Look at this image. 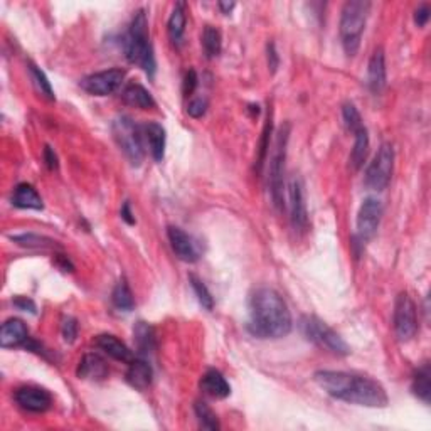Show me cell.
<instances>
[{"mask_svg": "<svg viewBox=\"0 0 431 431\" xmlns=\"http://www.w3.org/2000/svg\"><path fill=\"white\" fill-rule=\"evenodd\" d=\"M318 388L340 401L367 408H386L388 393L377 381L344 371H318L313 374Z\"/></svg>", "mask_w": 431, "mask_h": 431, "instance_id": "1", "label": "cell"}, {"mask_svg": "<svg viewBox=\"0 0 431 431\" xmlns=\"http://www.w3.org/2000/svg\"><path fill=\"white\" fill-rule=\"evenodd\" d=\"M248 330L259 339H281L291 330V313L276 290L262 286L250 298Z\"/></svg>", "mask_w": 431, "mask_h": 431, "instance_id": "2", "label": "cell"}, {"mask_svg": "<svg viewBox=\"0 0 431 431\" xmlns=\"http://www.w3.org/2000/svg\"><path fill=\"white\" fill-rule=\"evenodd\" d=\"M123 46L127 60L132 62V65L142 67L148 76L155 74L157 65L154 47H152L150 34H148V21L143 11H138L133 16Z\"/></svg>", "mask_w": 431, "mask_h": 431, "instance_id": "3", "label": "cell"}, {"mask_svg": "<svg viewBox=\"0 0 431 431\" xmlns=\"http://www.w3.org/2000/svg\"><path fill=\"white\" fill-rule=\"evenodd\" d=\"M369 11L371 2H366V0H350L342 9L340 40H342V47L349 57H354L359 51Z\"/></svg>", "mask_w": 431, "mask_h": 431, "instance_id": "4", "label": "cell"}, {"mask_svg": "<svg viewBox=\"0 0 431 431\" xmlns=\"http://www.w3.org/2000/svg\"><path fill=\"white\" fill-rule=\"evenodd\" d=\"M300 330L305 339L318 345L320 349L329 350L335 356H347L350 349L345 340L332 327L313 315H305L300 318Z\"/></svg>", "mask_w": 431, "mask_h": 431, "instance_id": "5", "label": "cell"}, {"mask_svg": "<svg viewBox=\"0 0 431 431\" xmlns=\"http://www.w3.org/2000/svg\"><path fill=\"white\" fill-rule=\"evenodd\" d=\"M113 137L118 147L123 150V154L128 157V160L133 165H140L145 155V148H143V137L142 127H138L137 123L128 116H120L118 120L113 121Z\"/></svg>", "mask_w": 431, "mask_h": 431, "instance_id": "6", "label": "cell"}, {"mask_svg": "<svg viewBox=\"0 0 431 431\" xmlns=\"http://www.w3.org/2000/svg\"><path fill=\"white\" fill-rule=\"evenodd\" d=\"M290 125L286 123L276 133L275 150L269 159V187H272V197L276 208H283V172H285V155H286V142H289Z\"/></svg>", "mask_w": 431, "mask_h": 431, "instance_id": "7", "label": "cell"}, {"mask_svg": "<svg viewBox=\"0 0 431 431\" xmlns=\"http://www.w3.org/2000/svg\"><path fill=\"white\" fill-rule=\"evenodd\" d=\"M394 169V148L391 143H383L374 160L371 162L366 170V186L372 191H384L389 186Z\"/></svg>", "mask_w": 431, "mask_h": 431, "instance_id": "8", "label": "cell"}, {"mask_svg": "<svg viewBox=\"0 0 431 431\" xmlns=\"http://www.w3.org/2000/svg\"><path fill=\"white\" fill-rule=\"evenodd\" d=\"M393 327L394 334L401 342H408L416 335L418 318H416V305L408 293H399L394 303L393 313Z\"/></svg>", "mask_w": 431, "mask_h": 431, "instance_id": "9", "label": "cell"}, {"mask_svg": "<svg viewBox=\"0 0 431 431\" xmlns=\"http://www.w3.org/2000/svg\"><path fill=\"white\" fill-rule=\"evenodd\" d=\"M125 79V71L113 67V69L100 71V73L89 74L79 81V86L93 96H108L113 94L121 86Z\"/></svg>", "mask_w": 431, "mask_h": 431, "instance_id": "10", "label": "cell"}, {"mask_svg": "<svg viewBox=\"0 0 431 431\" xmlns=\"http://www.w3.org/2000/svg\"><path fill=\"white\" fill-rule=\"evenodd\" d=\"M383 218V206L374 197H367L362 202L357 214V236L361 241H369L377 233Z\"/></svg>", "mask_w": 431, "mask_h": 431, "instance_id": "11", "label": "cell"}, {"mask_svg": "<svg viewBox=\"0 0 431 431\" xmlns=\"http://www.w3.org/2000/svg\"><path fill=\"white\" fill-rule=\"evenodd\" d=\"M290 197V213H291V226L295 233H305L308 226L307 202H305V186L300 177H293L289 186Z\"/></svg>", "mask_w": 431, "mask_h": 431, "instance_id": "12", "label": "cell"}, {"mask_svg": "<svg viewBox=\"0 0 431 431\" xmlns=\"http://www.w3.org/2000/svg\"><path fill=\"white\" fill-rule=\"evenodd\" d=\"M16 403L22 410L30 413H44L51 408L52 398L46 389L35 388V386H24L16 391Z\"/></svg>", "mask_w": 431, "mask_h": 431, "instance_id": "13", "label": "cell"}, {"mask_svg": "<svg viewBox=\"0 0 431 431\" xmlns=\"http://www.w3.org/2000/svg\"><path fill=\"white\" fill-rule=\"evenodd\" d=\"M167 236L170 241V248H172L179 259H182V262L186 263H194L199 259L197 242L192 240V236H189L186 231H182V229L177 226H170L167 229Z\"/></svg>", "mask_w": 431, "mask_h": 431, "instance_id": "14", "label": "cell"}, {"mask_svg": "<svg viewBox=\"0 0 431 431\" xmlns=\"http://www.w3.org/2000/svg\"><path fill=\"white\" fill-rule=\"evenodd\" d=\"M29 342V330H27L26 323L19 318H9L0 329V345L4 349L9 347H27Z\"/></svg>", "mask_w": 431, "mask_h": 431, "instance_id": "15", "label": "cell"}, {"mask_svg": "<svg viewBox=\"0 0 431 431\" xmlns=\"http://www.w3.org/2000/svg\"><path fill=\"white\" fill-rule=\"evenodd\" d=\"M367 86L374 94L383 93L386 88V56L383 49H376L367 66Z\"/></svg>", "mask_w": 431, "mask_h": 431, "instance_id": "16", "label": "cell"}, {"mask_svg": "<svg viewBox=\"0 0 431 431\" xmlns=\"http://www.w3.org/2000/svg\"><path fill=\"white\" fill-rule=\"evenodd\" d=\"M94 344H96L98 349L103 350L105 354H108V356L113 357L115 361L127 362V364L133 361L132 350H130L127 345L121 342L118 337H115L111 334H101V335L96 337Z\"/></svg>", "mask_w": 431, "mask_h": 431, "instance_id": "17", "label": "cell"}, {"mask_svg": "<svg viewBox=\"0 0 431 431\" xmlns=\"http://www.w3.org/2000/svg\"><path fill=\"white\" fill-rule=\"evenodd\" d=\"M76 372H78L79 379L101 381L108 376V364L98 354H84Z\"/></svg>", "mask_w": 431, "mask_h": 431, "instance_id": "18", "label": "cell"}, {"mask_svg": "<svg viewBox=\"0 0 431 431\" xmlns=\"http://www.w3.org/2000/svg\"><path fill=\"white\" fill-rule=\"evenodd\" d=\"M143 137L150 150V155L154 157L155 162H162L165 155V128L162 125L150 121V123L142 125Z\"/></svg>", "mask_w": 431, "mask_h": 431, "instance_id": "19", "label": "cell"}, {"mask_svg": "<svg viewBox=\"0 0 431 431\" xmlns=\"http://www.w3.org/2000/svg\"><path fill=\"white\" fill-rule=\"evenodd\" d=\"M201 389L204 391L208 396L216 399H224L231 394V386H229L228 381L224 379L221 372L216 369H209L204 376H202Z\"/></svg>", "mask_w": 431, "mask_h": 431, "instance_id": "20", "label": "cell"}, {"mask_svg": "<svg viewBox=\"0 0 431 431\" xmlns=\"http://www.w3.org/2000/svg\"><path fill=\"white\" fill-rule=\"evenodd\" d=\"M152 377H154V371H152L150 364L143 359H133L130 362V367L127 371V381L133 386L135 389L143 391L152 384Z\"/></svg>", "mask_w": 431, "mask_h": 431, "instance_id": "21", "label": "cell"}, {"mask_svg": "<svg viewBox=\"0 0 431 431\" xmlns=\"http://www.w3.org/2000/svg\"><path fill=\"white\" fill-rule=\"evenodd\" d=\"M12 204L19 209H35L40 211L44 208L43 199L38 194V191L30 184L22 182L16 187L12 196Z\"/></svg>", "mask_w": 431, "mask_h": 431, "instance_id": "22", "label": "cell"}, {"mask_svg": "<svg viewBox=\"0 0 431 431\" xmlns=\"http://www.w3.org/2000/svg\"><path fill=\"white\" fill-rule=\"evenodd\" d=\"M133 342L140 356H148L157 347L154 327L148 325L147 322H137L133 327Z\"/></svg>", "mask_w": 431, "mask_h": 431, "instance_id": "23", "label": "cell"}, {"mask_svg": "<svg viewBox=\"0 0 431 431\" xmlns=\"http://www.w3.org/2000/svg\"><path fill=\"white\" fill-rule=\"evenodd\" d=\"M121 98H123V101L127 103V105L140 108V110H150V108H155V100L152 98V94L142 86V84L137 83L128 84V86L123 89V93H121Z\"/></svg>", "mask_w": 431, "mask_h": 431, "instance_id": "24", "label": "cell"}, {"mask_svg": "<svg viewBox=\"0 0 431 431\" xmlns=\"http://www.w3.org/2000/svg\"><path fill=\"white\" fill-rule=\"evenodd\" d=\"M354 137H356V140H354V148L350 152L349 164L352 170H359L366 162L367 154H369V135H367V130L364 127L354 133Z\"/></svg>", "mask_w": 431, "mask_h": 431, "instance_id": "25", "label": "cell"}, {"mask_svg": "<svg viewBox=\"0 0 431 431\" xmlns=\"http://www.w3.org/2000/svg\"><path fill=\"white\" fill-rule=\"evenodd\" d=\"M186 22H187L186 4L179 2L177 6L174 7L172 13H170L169 24H167L169 38L174 44H181V40L184 38V33H186Z\"/></svg>", "mask_w": 431, "mask_h": 431, "instance_id": "26", "label": "cell"}, {"mask_svg": "<svg viewBox=\"0 0 431 431\" xmlns=\"http://www.w3.org/2000/svg\"><path fill=\"white\" fill-rule=\"evenodd\" d=\"M111 302H113L115 307L121 310V312H132L135 307V300L127 281L120 280L116 283L113 293H111Z\"/></svg>", "mask_w": 431, "mask_h": 431, "instance_id": "27", "label": "cell"}, {"mask_svg": "<svg viewBox=\"0 0 431 431\" xmlns=\"http://www.w3.org/2000/svg\"><path fill=\"white\" fill-rule=\"evenodd\" d=\"M202 47H204L206 56L209 60H214L221 54L223 49V38L221 33L213 26H206L204 33H202Z\"/></svg>", "mask_w": 431, "mask_h": 431, "instance_id": "28", "label": "cell"}, {"mask_svg": "<svg viewBox=\"0 0 431 431\" xmlns=\"http://www.w3.org/2000/svg\"><path fill=\"white\" fill-rule=\"evenodd\" d=\"M413 393L416 394L421 401L430 403L431 384H430V367L423 366L413 377Z\"/></svg>", "mask_w": 431, "mask_h": 431, "instance_id": "29", "label": "cell"}, {"mask_svg": "<svg viewBox=\"0 0 431 431\" xmlns=\"http://www.w3.org/2000/svg\"><path fill=\"white\" fill-rule=\"evenodd\" d=\"M12 241H16L17 245L24 246V248H52V246H56L52 240H49V237H44V236H39V235H33V233H24V235H13L12 236Z\"/></svg>", "mask_w": 431, "mask_h": 431, "instance_id": "30", "label": "cell"}, {"mask_svg": "<svg viewBox=\"0 0 431 431\" xmlns=\"http://www.w3.org/2000/svg\"><path fill=\"white\" fill-rule=\"evenodd\" d=\"M29 74H30V79H33L35 89H38V91L43 94L44 98H47V100L52 101L54 91H52L51 83H49L47 76L44 74V71H40L35 65H29Z\"/></svg>", "mask_w": 431, "mask_h": 431, "instance_id": "31", "label": "cell"}, {"mask_svg": "<svg viewBox=\"0 0 431 431\" xmlns=\"http://www.w3.org/2000/svg\"><path fill=\"white\" fill-rule=\"evenodd\" d=\"M196 416L199 420V425L204 430H219V420L216 413L204 401H197L194 406Z\"/></svg>", "mask_w": 431, "mask_h": 431, "instance_id": "32", "label": "cell"}, {"mask_svg": "<svg viewBox=\"0 0 431 431\" xmlns=\"http://www.w3.org/2000/svg\"><path fill=\"white\" fill-rule=\"evenodd\" d=\"M189 281H191L192 290H194L197 300H199V303L202 305V307H204L206 310H213L214 308V298H213V295H211L208 286L204 285V281H202L201 278H197L196 275L189 276Z\"/></svg>", "mask_w": 431, "mask_h": 431, "instance_id": "33", "label": "cell"}, {"mask_svg": "<svg viewBox=\"0 0 431 431\" xmlns=\"http://www.w3.org/2000/svg\"><path fill=\"white\" fill-rule=\"evenodd\" d=\"M342 118H344V123H345V127H347L349 132L356 133L361 128H364L362 116L357 111V108H356V105H354V103L347 101L342 106Z\"/></svg>", "mask_w": 431, "mask_h": 431, "instance_id": "34", "label": "cell"}, {"mask_svg": "<svg viewBox=\"0 0 431 431\" xmlns=\"http://www.w3.org/2000/svg\"><path fill=\"white\" fill-rule=\"evenodd\" d=\"M269 137H272V118H268L267 127L263 130L262 142H259V155H258V172L263 169L264 160H267L268 148H269Z\"/></svg>", "mask_w": 431, "mask_h": 431, "instance_id": "35", "label": "cell"}, {"mask_svg": "<svg viewBox=\"0 0 431 431\" xmlns=\"http://www.w3.org/2000/svg\"><path fill=\"white\" fill-rule=\"evenodd\" d=\"M61 334H62V337H65V340L67 344L74 342L76 337H78V322H76V318L66 317L65 320H62Z\"/></svg>", "mask_w": 431, "mask_h": 431, "instance_id": "36", "label": "cell"}, {"mask_svg": "<svg viewBox=\"0 0 431 431\" xmlns=\"http://www.w3.org/2000/svg\"><path fill=\"white\" fill-rule=\"evenodd\" d=\"M208 111V100L206 98H194L191 103L187 105V113L192 118H202Z\"/></svg>", "mask_w": 431, "mask_h": 431, "instance_id": "37", "label": "cell"}, {"mask_svg": "<svg viewBox=\"0 0 431 431\" xmlns=\"http://www.w3.org/2000/svg\"><path fill=\"white\" fill-rule=\"evenodd\" d=\"M197 73L194 69H191V71H187V74H186V78H184V83H182V93H184V96H191L192 93L196 91V88H197Z\"/></svg>", "mask_w": 431, "mask_h": 431, "instance_id": "38", "label": "cell"}, {"mask_svg": "<svg viewBox=\"0 0 431 431\" xmlns=\"http://www.w3.org/2000/svg\"><path fill=\"white\" fill-rule=\"evenodd\" d=\"M267 54H268V67H269V71H272V73H276L278 65H280V56H278L275 44H273V43L268 44Z\"/></svg>", "mask_w": 431, "mask_h": 431, "instance_id": "39", "label": "cell"}, {"mask_svg": "<svg viewBox=\"0 0 431 431\" xmlns=\"http://www.w3.org/2000/svg\"><path fill=\"white\" fill-rule=\"evenodd\" d=\"M430 21V7L423 4V6L418 7V11L415 12V22L418 27H425L426 22Z\"/></svg>", "mask_w": 431, "mask_h": 431, "instance_id": "40", "label": "cell"}, {"mask_svg": "<svg viewBox=\"0 0 431 431\" xmlns=\"http://www.w3.org/2000/svg\"><path fill=\"white\" fill-rule=\"evenodd\" d=\"M12 303L16 305V307L19 310H24V312H30V313L35 312L34 302H33V300L26 298V296H17V298L12 300Z\"/></svg>", "mask_w": 431, "mask_h": 431, "instance_id": "41", "label": "cell"}, {"mask_svg": "<svg viewBox=\"0 0 431 431\" xmlns=\"http://www.w3.org/2000/svg\"><path fill=\"white\" fill-rule=\"evenodd\" d=\"M44 162H46L47 169H57V157L56 154H54V150L51 147H46L44 148Z\"/></svg>", "mask_w": 431, "mask_h": 431, "instance_id": "42", "label": "cell"}, {"mask_svg": "<svg viewBox=\"0 0 431 431\" xmlns=\"http://www.w3.org/2000/svg\"><path fill=\"white\" fill-rule=\"evenodd\" d=\"M121 219H123L125 223L127 224H135V218H133V214H132V209H130V202L127 201L123 204V208H121Z\"/></svg>", "mask_w": 431, "mask_h": 431, "instance_id": "43", "label": "cell"}, {"mask_svg": "<svg viewBox=\"0 0 431 431\" xmlns=\"http://www.w3.org/2000/svg\"><path fill=\"white\" fill-rule=\"evenodd\" d=\"M235 6H236L235 2H223V0H221V2H218V7L221 9L223 13H229L233 11V9H235Z\"/></svg>", "mask_w": 431, "mask_h": 431, "instance_id": "44", "label": "cell"}]
</instances>
